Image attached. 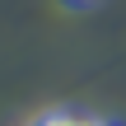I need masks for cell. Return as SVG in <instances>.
Segmentation results:
<instances>
[{
  "instance_id": "obj_1",
  "label": "cell",
  "mask_w": 126,
  "mask_h": 126,
  "mask_svg": "<svg viewBox=\"0 0 126 126\" xmlns=\"http://www.w3.org/2000/svg\"><path fill=\"white\" fill-rule=\"evenodd\" d=\"M33 126H98V117H89L79 108H51V112H42Z\"/></svg>"
},
{
  "instance_id": "obj_2",
  "label": "cell",
  "mask_w": 126,
  "mask_h": 126,
  "mask_svg": "<svg viewBox=\"0 0 126 126\" xmlns=\"http://www.w3.org/2000/svg\"><path fill=\"white\" fill-rule=\"evenodd\" d=\"M108 0H61V9H70V14H94V9H103Z\"/></svg>"
},
{
  "instance_id": "obj_3",
  "label": "cell",
  "mask_w": 126,
  "mask_h": 126,
  "mask_svg": "<svg viewBox=\"0 0 126 126\" xmlns=\"http://www.w3.org/2000/svg\"><path fill=\"white\" fill-rule=\"evenodd\" d=\"M98 126H117V122H98Z\"/></svg>"
},
{
  "instance_id": "obj_4",
  "label": "cell",
  "mask_w": 126,
  "mask_h": 126,
  "mask_svg": "<svg viewBox=\"0 0 126 126\" xmlns=\"http://www.w3.org/2000/svg\"><path fill=\"white\" fill-rule=\"evenodd\" d=\"M28 126H33V122H28Z\"/></svg>"
}]
</instances>
